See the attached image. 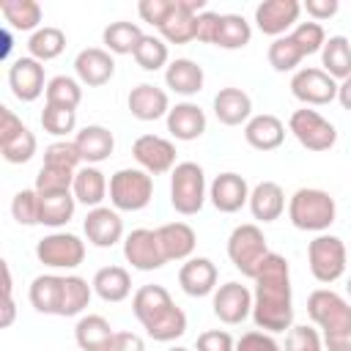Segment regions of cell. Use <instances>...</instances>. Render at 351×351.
<instances>
[{
	"instance_id": "74e56055",
	"label": "cell",
	"mask_w": 351,
	"mask_h": 351,
	"mask_svg": "<svg viewBox=\"0 0 351 351\" xmlns=\"http://www.w3.org/2000/svg\"><path fill=\"white\" fill-rule=\"evenodd\" d=\"M63 49H66V33H63L60 27H52V25L38 27V30L30 36V41H27V52H30V58H36L38 63L58 58Z\"/></svg>"
},
{
	"instance_id": "003e7915",
	"label": "cell",
	"mask_w": 351,
	"mask_h": 351,
	"mask_svg": "<svg viewBox=\"0 0 351 351\" xmlns=\"http://www.w3.org/2000/svg\"><path fill=\"white\" fill-rule=\"evenodd\" d=\"M346 291H348V296H351V277H348V285H346Z\"/></svg>"
},
{
	"instance_id": "e575fe53",
	"label": "cell",
	"mask_w": 351,
	"mask_h": 351,
	"mask_svg": "<svg viewBox=\"0 0 351 351\" xmlns=\"http://www.w3.org/2000/svg\"><path fill=\"white\" fill-rule=\"evenodd\" d=\"M0 14L5 19V27L11 30H38L41 25V5L36 0H3L0 3Z\"/></svg>"
},
{
	"instance_id": "52a82bcc",
	"label": "cell",
	"mask_w": 351,
	"mask_h": 351,
	"mask_svg": "<svg viewBox=\"0 0 351 351\" xmlns=\"http://www.w3.org/2000/svg\"><path fill=\"white\" fill-rule=\"evenodd\" d=\"M307 315L324 335L351 332V304L329 288H318L307 296Z\"/></svg>"
},
{
	"instance_id": "603a6c76",
	"label": "cell",
	"mask_w": 351,
	"mask_h": 351,
	"mask_svg": "<svg viewBox=\"0 0 351 351\" xmlns=\"http://www.w3.org/2000/svg\"><path fill=\"white\" fill-rule=\"evenodd\" d=\"M74 145L82 156L85 165H99L104 159H110L112 148H115V137L107 126H99V123H90V126H82L77 134H74Z\"/></svg>"
},
{
	"instance_id": "7c38bea8",
	"label": "cell",
	"mask_w": 351,
	"mask_h": 351,
	"mask_svg": "<svg viewBox=\"0 0 351 351\" xmlns=\"http://www.w3.org/2000/svg\"><path fill=\"white\" fill-rule=\"evenodd\" d=\"M123 258L140 271H154V269H162L167 263L162 244H159V236L151 228H137L123 239Z\"/></svg>"
},
{
	"instance_id": "6da1fadb",
	"label": "cell",
	"mask_w": 351,
	"mask_h": 351,
	"mask_svg": "<svg viewBox=\"0 0 351 351\" xmlns=\"http://www.w3.org/2000/svg\"><path fill=\"white\" fill-rule=\"evenodd\" d=\"M252 321L263 332H285L293 326V296H291V269L280 252H269L255 274L252 293Z\"/></svg>"
},
{
	"instance_id": "bcb514c9",
	"label": "cell",
	"mask_w": 351,
	"mask_h": 351,
	"mask_svg": "<svg viewBox=\"0 0 351 351\" xmlns=\"http://www.w3.org/2000/svg\"><path fill=\"white\" fill-rule=\"evenodd\" d=\"M41 126H44V132H49L55 137H69L77 129V110L44 104V110H41Z\"/></svg>"
},
{
	"instance_id": "ba28073f",
	"label": "cell",
	"mask_w": 351,
	"mask_h": 351,
	"mask_svg": "<svg viewBox=\"0 0 351 351\" xmlns=\"http://www.w3.org/2000/svg\"><path fill=\"white\" fill-rule=\"evenodd\" d=\"M288 129L291 134L299 140L302 148L307 151H329L337 143V129L332 121H326L321 112L315 110H293L288 118Z\"/></svg>"
},
{
	"instance_id": "9f6ffc18",
	"label": "cell",
	"mask_w": 351,
	"mask_h": 351,
	"mask_svg": "<svg viewBox=\"0 0 351 351\" xmlns=\"http://www.w3.org/2000/svg\"><path fill=\"white\" fill-rule=\"evenodd\" d=\"M219 16L217 11H203L195 16V41H203V44H214V36H217V27H219Z\"/></svg>"
},
{
	"instance_id": "8fae6325",
	"label": "cell",
	"mask_w": 351,
	"mask_h": 351,
	"mask_svg": "<svg viewBox=\"0 0 351 351\" xmlns=\"http://www.w3.org/2000/svg\"><path fill=\"white\" fill-rule=\"evenodd\" d=\"M132 156L148 176L173 173L176 167V145L159 134H140L132 143Z\"/></svg>"
},
{
	"instance_id": "8992f818",
	"label": "cell",
	"mask_w": 351,
	"mask_h": 351,
	"mask_svg": "<svg viewBox=\"0 0 351 351\" xmlns=\"http://www.w3.org/2000/svg\"><path fill=\"white\" fill-rule=\"evenodd\" d=\"M346 258H348L346 244H343L337 236H332V233H318V236L307 244L310 274H313L318 282H324V285H329V282H335V280L343 277V271H346Z\"/></svg>"
},
{
	"instance_id": "c3c4849f",
	"label": "cell",
	"mask_w": 351,
	"mask_h": 351,
	"mask_svg": "<svg viewBox=\"0 0 351 351\" xmlns=\"http://www.w3.org/2000/svg\"><path fill=\"white\" fill-rule=\"evenodd\" d=\"M80 151L74 145V140H58V143H49L44 148V165L49 167H60V170H80Z\"/></svg>"
},
{
	"instance_id": "277c9868",
	"label": "cell",
	"mask_w": 351,
	"mask_h": 351,
	"mask_svg": "<svg viewBox=\"0 0 351 351\" xmlns=\"http://www.w3.org/2000/svg\"><path fill=\"white\" fill-rule=\"evenodd\" d=\"M206 197H208V189H206L203 167L197 162H178L170 176V206L178 214L192 217L203 208Z\"/></svg>"
},
{
	"instance_id": "ee69618b",
	"label": "cell",
	"mask_w": 351,
	"mask_h": 351,
	"mask_svg": "<svg viewBox=\"0 0 351 351\" xmlns=\"http://www.w3.org/2000/svg\"><path fill=\"white\" fill-rule=\"evenodd\" d=\"M184 332H186V313L178 304L167 315H162L159 321H154L151 326H145V335L151 340H156V343H170L176 337H181Z\"/></svg>"
},
{
	"instance_id": "3957f363",
	"label": "cell",
	"mask_w": 351,
	"mask_h": 351,
	"mask_svg": "<svg viewBox=\"0 0 351 351\" xmlns=\"http://www.w3.org/2000/svg\"><path fill=\"white\" fill-rule=\"evenodd\" d=\"M269 252L271 250L266 244V236L255 222L236 225L233 233L228 236V258L250 280H255V274H258L261 263L269 258Z\"/></svg>"
},
{
	"instance_id": "8d00e7d4",
	"label": "cell",
	"mask_w": 351,
	"mask_h": 351,
	"mask_svg": "<svg viewBox=\"0 0 351 351\" xmlns=\"http://www.w3.org/2000/svg\"><path fill=\"white\" fill-rule=\"evenodd\" d=\"M250 38H252V27L241 14H222L219 16L214 47H219V49H241V47L250 44Z\"/></svg>"
},
{
	"instance_id": "7a4b0ae2",
	"label": "cell",
	"mask_w": 351,
	"mask_h": 351,
	"mask_svg": "<svg viewBox=\"0 0 351 351\" xmlns=\"http://www.w3.org/2000/svg\"><path fill=\"white\" fill-rule=\"evenodd\" d=\"M337 217V206L335 197L324 189L315 186H302L291 195L288 200V219L293 228L299 230H310V233H324Z\"/></svg>"
},
{
	"instance_id": "680465c9",
	"label": "cell",
	"mask_w": 351,
	"mask_h": 351,
	"mask_svg": "<svg viewBox=\"0 0 351 351\" xmlns=\"http://www.w3.org/2000/svg\"><path fill=\"white\" fill-rule=\"evenodd\" d=\"M107 351H145V343L137 332H115Z\"/></svg>"
},
{
	"instance_id": "6125c7cd",
	"label": "cell",
	"mask_w": 351,
	"mask_h": 351,
	"mask_svg": "<svg viewBox=\"0 0 351 351\" xmlns=\"http://www.w3.org/2000/svg\"><path fill=\"white\" fill-rule=\"evenodd\" d=\"M337 101L343 104V110H351V77L337 82Z\"/></svg>"
},
{
	"instance_id": "91938a15",
	"label": "cell",
	"mask_w": 351,
	"mask_h": 351,
	"mask_svg": "<svg viewBox=\"0 0 351 351\" xmlns=\"http://www.w3.org/2000/svg\"><path fill=\"white\" fill-rule=\"evenodd\" d=\"M302 8L307 11V16H313V22H324V19L335 16L340 5H337V0H307Z\"/></svg>"
},
{
	"instance_id": "f907efd6",
	"label": "cell",
	"mask_w": 351,
	"mask_h": 351,
	"mask_svg": "<svg viewBox=\"0 0 351 351\" xmlns=\"http://www.w3.org/2000/svg\"><path fill=\"white\" fill-rule=\"evenodd\" d=\"M36 134L25 126L11 143H5V145H0V151H3V159L8 162V165H25V162H30L33 159V154H36Z\"/></svg>"
},
{
	"instance_id": "cb8c5ba5",
	"label": "cell",
	"mask_w": 351,
	"mask_h": 351,
	"mask_svg": "<svg viewBox=\"0 0 351 351\" xmlns=\"http://www.w3.org/2000/svg\"><path fill=\"white\" fill-rule=\"evenodd\" d=\"M203 82H206V74H203V66L189 60V58H176L167 63L165 69V85L178 93V96H195L203 90Z\"/></svg>"
},
{
	"instance_id": "d6a6232c",
	"label": "cell",
	"mask_w": 351,
	"mask_h": 351,
	"mask_svg": "<svg viewBox=\"0 0 351 351\" xmlns=\"http://www.w3.org/2000/svg\"><path fill=\"white\" fill-rule=\"evenodd\" d=\"M93 291L104 302H123L132 293V277L123 266H104L93 274Z\"/></svg>"
},
{
	"instance_id": "11a10c76",
	"label": "cell",
	"mask_w": 351,
	"mask_h": 351,
	"mask_svg": "<svg viewBox=\"0 0 351 351\" xmlns=\"http://www.w3.org/2000/svg\"><path fill=\"white\" fill-rule=\"evenodd\" d=\"M195 348L197 351H236V340L225 329H208V332L197 335Z\"/></svg>"
},
{
	"instance_id": "f1b7e54d",
	"label": "cell",
	"mask_w": 351,
	"mask_h": 351,
	"mask_svg": "<svg viewBox=\"0 0 351 351\" xmlns=\"http://www.w3.org/2000/svg\"><path fill=\"white\" fill-rule=\"evenodd\" d=\"M250 211L258 222H274L285 211V192L277 181H261L250 192Z\"/></svg>"
},
{
	"instance_id": "ac0fdd59",
	"label": "cell",
	"mask_w": 351,
	"mask_h": 351,
	"mask_svg": "<svg viewBox=\"0 0 351 351\" xmlns=\"http://www.w3.org/2000/svg\"><path fill=\"white\" fill-rule=\"evenodd\" d=\"M74 71H77V80L82 85H90V88H99V85H107L115 74V60L107 49L101 47H88V49H80L77 58H74Z\"/></svg>"
},
{
	"instance_id": "9c48e42d",
	"label": "cell",
	"mask_w": 351,
	"mask_h": 351,
	"mask_svg": "<svg viewBox=\"0 0 351 351\" xmlns=\"http://www.w3.org/2000/svg\"><path fill=\"white\" fill-rule=\"evenodd\" d=\"M36 258L49 269H77L85 261V241L74 233H49L36 244Z\"/></svg>"
},
{
	"instance_id": "db71d44e",
	"label": "cell",
	"mask_w": 351,
	"mask_h": 351,
	"mask_svg": "<svg viewBox=\"0 0 351 351\" xmlns=\"http://www.w3.org/2000/svg\"><path fill=\"white\" fill-rule=\"evenodd\" d=\"M236 351H282V348H280V343L269 332L252 329V332H244L236 340Z\"/></svg>"
},
{
	"instance_id": "681fc988",
	"label": "cell",
	"mask_w": 351,
	"mask_h": 351,
	"mask_svg": "<svg viewBox=\"0 0 351 351\" xmlns=\"http://www.w3.org/2000/svg\"><path fill=\"white\" fill-rule=\"evenodd\" d=\"M288 36L296 41V47L302 49V55H304V58H307V55L321 52V49H324V44H326V33H324L321 22H299Z\"/></svg>"
},
{
	"instance_id": "5bb4252c",
	"label": "cell",
	"mask_w": 351,
	"mask_h": 351,
	"mask_svg": "<svg viewBox=\"0 0 351 351\" xmlns=\"http://www.w3.org/2000/svg\"><path fill=\"white\" fill-rule=\"evenodd\" d=\"M299 14H302V3L296 0H263L255 8V25L261 33L280 38L285 36V30L296 27Z\"/></svg>"
},
{
	"instance_id": "f35d334b",
	"label": "cell",
	"mask_w": 351,
	"mask_h": 351,
	"mask_svg": "<svg viewBox=\"0 0 351 351\" xmlns=\"http://www.w3.org/2000/svg\"><path fill=\"white\" fill-rule=\"evenodd\" d=\"M41 197V225L60 228L74 217L77 197L74 192H58V195H38Z\"/></svg>"
},
{
	"instance_id": "816d5d0a",
	"label": "cell",
	"mask_w": 351,
	"mask_h": 351,
	"mask_svg": "<svg viewBox=\"0 0 351 351\" xmlns=\"http://www.w3.org/2000/svg\"><path fill=\"white\" fill-rule=\"evenodd\" d=\"M324 337L313 326H291L285 337V351H321Z\"/></svg>"
},
{
	"instance_id": "ab89813d",
	"label": "cell",
	"mask_w": 351,
	"mask_h": 351,
	"mask_svg": "<svg viewBox=\"0 0 351 351\" xmlns=\"http://www.w3.org/2000/svg\"><path fill=\"white\" fill-rule=\"evenodd\" d=\"M90 296H93V285H88L85 277L66 274V277H63V304H60V315H63V318L80 315V313L90 304Z\"/></svg>"
},
{
	"instance_id": "d590c367",
	"label": "cell",
	"mask_w": 351,
	"mask_h": 351,
	"mask_svg": "<svg viewBox=\"0 0 351 351\" xmlns=\"http://www.w3.org/2000/svg\"><path fill=\"white\" fill-rule=\"evenodd\" d=\"M143 36L145 33L140 30L137 22H110L101 33V41H104L107 52H112V55H134Z\"/></svg>"
},
{
	"instance_id": "f546056e",
	"label": "cell",
	"mask_w": 351,
	"mask_h": 351,
	"mask_svg": "<svg viewBox=\"0 0 351 351\" xmlns=\"http://www.w3.org/2000/svg\"><path fill=\"white\" fill-rule=\"evenodd\" d=\"M30 304L44 315H60L63 304V277L58 274H38L30 282Z\"/></svg>"
},
{
	"instance_id": "44dd1931",
	"label": "cell",
	"mask_w": 351,
	"mask_h": 351,
	"mask_svg": "<svg viewBox=\"0 0 351 351\" xmlns=\"http://www.w3.org/2000/svg\"><path fill=\"white\" fill-rule=\"evenodd\" d=\"M217 266L208 258H189L181 269H178V285L184 293L189 296H208L217 291Z\"/></svg>"
},
{
	"instance_id": "7402d4cb",
	"label": "cell",
	"mask_w": 351,
	"mask_h": 351,
	"mask_svg": "<svg viewBox=\"0 0 351 351\" xmlns=\"http://www.w3.org/2000/svg\"><path fill=\"white\" fill-rule=\"evenodd\" d=\"M126 104H129V112L137 121H156V118L170 112L167 93L156 85H151V82H140L137 88H132Z\"/></svg>"
},
{
	"instance_id": "94428289",
	"label": "cell",
	"mask_w": 351,
	"mask_h": 351,
	"mask_svg": "<svg viewBox=\"0 0 351 351\" xmlns=\"http://www.w3.org/2000/svg\"><path fill=\"white\" fill-rule=\"evenodd\" d=\"M324 348L326 351H351V332L324 335Z\"/></svg>"
},
{
	"instance_id": "2e32d148",
	"label": "cell",
	"mask_w": 351,
	"mask_h": 351,
	"mask_svg": "<svg viewBox=\"0 0 351 351\" xmlns=\"http://www.w3.org/2000/svg\"><path fill=\"white\" fill-rule=\"evenodd\" d=\"M250 186L244 181V176L239 173H219L211 186H208V197H211V206L222 214H236L241 206L250 203Z\"/></svg>"
},
{
	"instance_id": "f6af8a7d",
	"label": "cell",
	"mask_w": 351,
	"mask_h": 351,
	"mask_svg": "<svg viewBox=\"0 0 351 351\" xmlns=\"http://www.w3.org/2000/svg\"><path fill=\"white\" fill-rule=\"evenodd\" d=\"M74 170H60V167H49L41 165L38 176H36V192L38 195H58V192H71L74 186Z\"/></svg>"
},
{
	"instance_id": "6f0895ef",
	"label": "cell",
	"mask_w": 351,
	"mask_h": 351,
	"mask_svg": "<svg viewBox=\"0 0 351 351\" xmlns=\"http://www.w3.org/2000/svg\"><path fill=\"white\" fill-rule=\"evenodd\" d=\"M25 129V123H22V118H16L8 107H0V145H5V143H11L19 132Z\"/></svg>"
},
{
	"instance_id": "d4e9b609",
	"label": "cell",
	"mask_w": 351,
	"mask_h": 351,
	"mask_svg": "<svg viewBox=\"0 0 351 351\" xmlns=\"http://www.w3.org/2000/svg\"><path fill=\"white\" fill-rule=\"evenodd\" d=\"M214 115L225 126H241L252 118V99L241 88H219L214 96Z\"/></svg>"
},
{
	"instance_id": "83f0119b",
	"label": "cell",
	"mask_w": 351,
	"mask_h": 351,
	"mask_svg": "<svg viewBox=\"0 0 351 351\" xmlns=\"http://www.w3.org/2000/svg\"><path fill=\"white\" fill-rule=\"evenodd\" d=\"M156 236H159V244H162V252H165L167 263L170 261H189L192 252H195V244H197V236L186 222L159 225Z\"/></svg>"
},
{
	"instance_id": "4316f807",
	"label": "cell",
	"mask_w": 351,
	"mask_h": 351,
	"mask_svg": "<svg viewBox=\"0 0 351 351\" xmlns=\"http://www.w3.org/2000/svg\"><path fill=\"white\" fill-rule=\"evenodd\" d=\"M244 140L255 148V151H274L282 145L285 140V123L277 115H252L244 123Z\"/></svg>"
},
{
	"instance_id": "b9f144b4",
	"label": "cell",
	"mask_w": 351,
	"mask_h": 351,
	"mask_svg": "<svg viewBox=\"0 0 351 351\" xmlns=\"http://www.w3.org/2000/svg\"><path fill=\"white\" fill-rule=\"evenodd\" d=\"M134 60H137V66L140 69H145V71H159L162 66H167V44H165V38H159V36H143V41L137 44V49H134V55H132Z\"/></svg>"
},
{
	"instance_id": "7bdbcfd3",
	"label": "cell",
	"mask_w": 351,
	"mask_h": 351,
	"mask_svg": "<svg viewBox=\"0 0 351 351\" xmlns=\"http://www.w3.org/2000/svg\"><path fill=\"white\" fill-rule=\"evenodd\" d=\"M269 66L274 69V71H293L299 63H302V49L296 47V41L291 38V36H280V38H274L271 44H269Z\"/></svg>"
},
{
	"instance_id": "60d3db41",
	"label": "cell",
	"mask_w": 351,
	"mask_h": 351,
	"mask_svg": "<svg viewBox=\"0 0 351 351\" xmlns=\"http://www.w3.org/2000/svg\"><path fill=\"white\" fill-rule=\"evenodd\" d=\"M47 104L52 107H66V110H77L80 101H82V88L74 77H66V74H58L47 82Z\"/></svg>"
},
{
	"instance_id": "5b68a950",
	"label": "cell",
	"mask_w": 351,
	"mask_h": 351,
	"mask_svg": "<svg viewBox=\"0 0 351 351\" xmlns=\"http://www.w3.org/2000/svg\"><path fill=\"white\" fill-rule=\"evenodd\" d=\"M154 197V178L143 167H121L110 176V203L115 211H140Z\"/></svg>"
},
{
	"instance_id": "03108f58",
	"label": "cell",
	"mask_w": 351,
	"mask_h": 351,
	"mask_svg": "<svg viewBox=\"0 0 351 351\" xmlns=\"http://www.w3.org/2000/svg\"><path fill=\"white\" fill-rule=\"evenodd\" d=\"M167 351H189V348H184V346H173V348H167Z\"/></svg>"
},
{
	"instance_id": "4dcf8cb0",
	"label": "cell",
	"mask_w": 351,
	"mask_h": 351,
	"mask_svg": "<svg viewBox=\"0 0 351 351\" xmlns=\"http://www.w3.org/2000/svg\"><path fill=\"white\" fill-rule=\"evenodd\" d=\"M71 192H74V197H77L80 203L96 208V206H101V200L107 197L110 184H107L104 173H101L96 165H82V167L77 170V176H74Z\"/></svg>"
},
{
	"instance_id": "836d02e7",
	"label": "cell",
	"mask_w": 351,
	"mask_h": 351,
	"mask_svg": "<svg viewBox=\"0 0 351 351\" xmlns=\"http://www.w3.org/2000/svg\"><path fill=\"white\" fill-rule=\"evenodd\" d=\"M321 66L332 80L351 77V41L346 36H329L321 49Z\"/></svg>"
},
{
	"instance_id": "ffe728a7",
	"label": "cell",
	"mask_w": 351,
	"mask_h": 351,
	"mask_svg": "<svg viewBox=\"0 0 351 351\" xmlns=\"http://www.w3.org/2000/svg\"><path fill=\"white\" fill-rule=\"evenodd\" d=\"M173 307H176V302L167 293V288H162V285H143L132 296V310H134V318L143 324V329L151 326L154 321H159L162 315H167Z\"/></svg>"
},
{
	"instance_id": "e0dca14e",
	"label": "cell",
	"mask_w": 351,
	"mask_h": 351,
	"mask_svg": "<svg viewBox=\"0 0 351 351\" xmlns=\"http://www.w3.org/2000/svg\"><path fill=\"white\" fill-rule=\"evenodd\" d=\"M82 228H85L88 241L93 247H101V250H107V247H112V244H118L123 239V219L118 217L115 208H107V206L90 208L85 214Z\"/></svg>"
},
{
	"instance_id": "484cf974",
	"label": "cell",
	"mask_w": 351,
	"mask_h": 351,
	"mask_svg": "<svg viewBox=\"0 0 351 351\" xmlns=\"http://www.w3.org/2000/svg\"><path fill=\"white\" fill-rule=\"evenodd\" d=\"M206 126H208L206 112L192 101H181V104L170 107V112H167V132L176 140H184V143L197 140L206 132Z\"/></svg>"
},
{
	"instance_id": "e7e4bbea",
	"label": "cell",
	"mask_w": 351,
	"mask_h": 351,
	"mask_svg": "<svg viewBox=\"0 0 351 351\" xmlns=\"http://www.w3.org/2000/svg\"><path fill=\"white\" fill-rule=\"evenodd\" d=\"M0 38H3V52H0V58L5 60V58L11 55V47H14V38H11V27H3V30H0Z\"/></svg>"
},
{
	"instance_id": "9a60e30c",
	"label": "cell",
	"mask_w": 351,
	"mask_h": 351,
	"mask_svg": "<svg viewBox=\"0 0 351 351\" xmlns=\"http://www.w3.org/2000/svg\"><path fill=\"white\" fill-rule=\"evenodd\" d=\"M8 88L19 101H36L41 93H47L44 66L36 58H16L8 69Z\"/></svg>"
},
{
	"instance_id": "1f68e13d",
	"label": "cell",
	"mask_w": 351,
	"mask_h": 351,
	"mask_svg": "<svg viewBox=\"0 0 351 351\" xmlns=\"http://www.w3.org/2000/svg\"><path fill=\"white\" fill-rule=\"evenodd\" d=\"M112 335L115 332L104 315H82L74 326V340L80 351H107Z\"/></svg>"
},
{
	"instance_id": "30bf717a",
	"label": "cell",
	"mask_w": 351,
	"mask_h": 351,
	"mask_svg": "<svg viewBox=\"0 0 351 351\" xmlns=\"http://www.w3.org/2000/svg\"><path fill=\"white\" fill-rule=\"evenodd\" d=\"M291 93L304 107H324L337 99V80H332L324 69L307 66L291 77Z\"/></svg>"
},
{
	"instance_id": "f5cc1de1",
	"label": "cell",
	"mask_w": 351,
	"mask_h": 351,
	"mask_svg": "<svg viewBox=\"0 0 351 351\" xmlns=\"http://www.w3.org/2000/svg\"><path fill=\"white\" fill-rule=\"evenodd\" d=\"M176 11V0H140L137 3V14L143 22L154 25L156 30L170 19V14Z\"/></svg>"
},
{
	"instance_id": "d6986e66",
	"label": "cell",
	"mask_w": 351,
	"mask_h": 351,
	"mask_svg": "<svg viewBox=\"0 0 351 351\" xmlns=\"http://www.w3.org/2000/svg\"><path fill=\"white\" fill-rule=\"evenodd\" d=\"M206 11V0H176V11L159 27L167 44H189L195 41V16Z\"/></svg>"
},
{
	"instance_id": "4fadbf2b",
	"label": "cell",
	"mask_w": 351,
	"mask_h": 351,
	"mask_svg": "<svg viewBox=\"0 0 351 351\" xmlns=\"http://www.w3.org/2000/svg\"><path fill=\"white\" fill-rule=\"evenodd\" d=\"M211 307H214V315H217L222 324L236 326V324H241L247 315H252V293H250L247 285L230 280V282H225V285H219V288L214 291Z\"/></svg>"
},
{
	"instance_id": "be15d7a7",
	"label": "cell",
	"mask_w": 351,
	"mask_h": 351,
	"mask_svg": "<svg viewBox=\"0 0 351 351\" xmlns=\"http://www.w3.org/2000/svg\"><path fill=\"white\" fill-rule=\"evenodd\" d=\"M14 315H16V304H14V296L3 299V318H0V326H11L14 324Z\"/></svg>"
},
{
	"instance_id": "7dc6e473",
	"label": "cell",
	"mask_w": 351,
	"mask_h": 351,
	"mask_svg": "<svg viewBox=\"0 0 351 351\" xmlns=\"http://www.w3.org/2000/svg\"><path fill=\"white\" fill-rule=\"evenodd\" d=\"M11 214L19 225H41V197L36 189H19L11 200Z\"/></svg>"
}]
</instances>
